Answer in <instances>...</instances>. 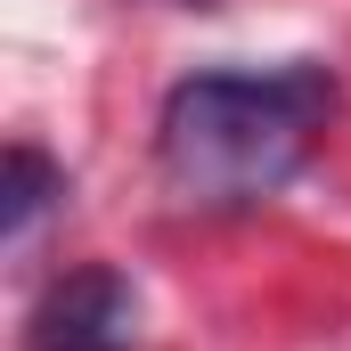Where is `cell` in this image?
<instances>
[{
    "label": "cell",
    "instance_id": "1",
    "mask_svg": "<svg viewBox=\"0 0 351 351\" xmlns=\"http://www.w3.org/2000/svg\"><path fill=\"white\" fill-rule=\"evenodd\" d=\"M327 123H335V74L311 58L213 66L164 90L156 172L188 213H254L311 164Z\"/></svg>",
    "mask_w": 351,
    "mask_h": 351
},
{
    "label": "cell",
    "instance_id": "2",
    "mask_svg": "<svg viewBox=\"0 0 351 351\" xmlns=\"http://www.w3.org/2000/svg\"><path fill=\"white\" fill-rule=\"evenodd\" d=\"M25 351H139V294H131V278L106 269V262L66 269L33 302Z\"/></svg>",
    "mask_w": 351,
    "mask_h": 351
},
{
    "label": "cell",
    "instance_id": "3",
    "mask_svg": "<svg viewBox=\"0 0 351 351\" xmlns=\"http://www.w3.org/2000/svg\"><path fill=\"white\" fill-rule=\"evenodd\" d=\"M58 204H66V172H58L33 139H16L8 164H0V237L25 245V237L41 229V213H58Z\"/></svg>",
    "mask_w": 351,
    "mask_h": 351
}]
</instances>
